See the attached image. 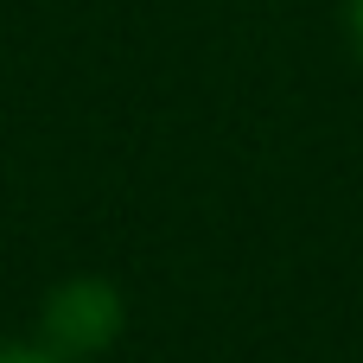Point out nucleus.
<instances>
[{
	"instance_id": "f257e3e1",
	"label": "nucleus",
	"mask_w": 363,
	"mask_h": 363,
	"mask_svg": "<svg viewBox=\"0 0 363 363\" xmlns=\"http://www.w3.org/2000/svg\"><path fill=\"white\" fill-rule=\"evenodd\" d=\"M121 332V294L108 287V281H64L51 300H45V338L57 345V351H70V357H89V351H102L108 338Z\"/></svg>"
},
{
	"instance_id": "f03ea898",
	"label": "nucleus",
	"mask_w": 363,
	"mask_h": 363,
	"mask_svg": "<svg viewBox=\"0 0 363 363\" xmlns=\"http://www.w3.org/2000/svg\"><path fill=\"white\" fill-rule=\"evenodd\" d=\"M345 26H351V45H357V57H363V0H345Z\"/></svg>"
},
{
	"instance_id": "7ed1b4c3",
	"label": "nucleus",
	"mask_w": 363,
	"mask_h": 363,
	"mask_svg": "<svg viewBox=\"0 0 363 363\" xmlns=\"http://www.w3.org/2000/svg\"><path fill=\"white\" fill-rule=\"evenodd\" d=\"M0 363H57V357H45V351H26V345H0Z\"/></svg>"
}]
</instances>
